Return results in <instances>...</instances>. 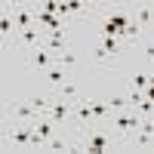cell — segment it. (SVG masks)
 <instances>
[{
    "label": "cell",
    "mask_w": 154,
    "mask_h": 154,
    "mask_svg": "<svg viewBox=\"0 0 154 154\" xmlns=\"http://www.w3.org/2000/svg\"><path fill=\"white\" fill-rule=\"evenodd\" d=\"M136 111L142 114V117H154V99L142 96V99H139V105H136Z\"/></svg>",
    "instance_id": "cell-11"
},
{
    "label": "cell",
    "mask_w": 154,
    "mask_h": 154,
    "mask_svg": "<svg viewBox=\"0 0 154 154\" xmlns=\"http://www.w3.org/2000/svg\"><path fill=\"white\" fill-rule=\"evenodd\" d=\"M19 28H16V19H9V12H3V16H0V34H16Z\"/></svg>",
    "instance_id": "cell-12"
},
{
    "label": "cell",
    "mask_w": 154,
    "mask_h": 154,
    "mask_svg": "<svg viewBox=\"0 0 154 154\" xmlns=\"http://www.w3.org/2000/svg\"><path fill=\"white\" fill-rule=\"evenodd\" d=\"M114 53H120L117 37H102V43L96 46V59L99 62H108V59H114Z\"/></svg>",
    "instance_id": "cell-8"
},
{
    "label": "cell",
    "mask_w": 154,
    "mask_h": 154,
    "mask_svg": "<svg viewBox=\"0 0 154 154\" xmlns=\"http://www.w3.org/2000/svg\"><path fill=\"white\" fill-rule=\"evenodd\" d=\"M145 56H148V59L154 62V43H148V46H145Z\"/></svg>",
    "instance_id": "cell-20"
},
{
    "label": "cell",
    "mask_w": 154,
    "mask_h": 154,
    "mask_svg": "<svg viewBox=\"0 0 154 154\" xmlns=\"http://www.w3.org/2000/svg\"><path fill=\"white\" fill-rule=\"evenodd\" d=\"M74 151H89V154L111 151V133L102 126H86L80 130V142H74Z\"/></svg>",
    "instance_id": "cell-1"
},
{
    "label": "cell",
    "mask_w": 154,
    "mask_h": 154,
    "mask_svg": "<svg viewBox=\"0 0 154 154\" xmlns=\"http://www.w3.org/2000/svg\"><path fill=\"white\" fill-rule=\"evenodd\" d=\"M130 105H133V102L123 99V96H111V99H108V108H111V111H126Z\"/></svg>",
    "instance_id": "cell-14"
},
{
    "label": "cell",
    "mask_w": 154,
    "mask_h": 154,
    "mask_svg": "<svg viewBox=\"0 0 154 154\" xmlns=\"http://www.w3.org/2000/svg\"><path fill=\"white\" fill-rule=\"evenodd\" d=\"M148 86H151V80H148V74H136V77H133V89H139V93H145Z\"/></svg>",
    "instance_id": "cell-17"
},
{
    "label": "cell",
    "mask_w": 154,
    "mask_h": 154,
    "mask_svg": "<svg viewBox=\"0 0 154 154\" xmlns=\"http://www.w3.org/2000/svg\"><path fill=\"white\" fill-rule=\"evenodd\" d=\"M56 62H59V65H65V68H74L77 62H80V59H77V53H71V49H65V53H62V56H59Z\"/></svg>",
    "instance_id": "cell-16"
},
{
    "label": "cell",
    "mask_w": 154,
    "mask_h": 154,
    "mask_svg": "<svg viewBox=\"0 0 154 154\" xmlns=\"http://www.w3.org/2000/svg\"><path fill=\"white\" fill-rule=\"evenodd\" d=\"M130 145H136V148H148V145H154V117H145L142 123H139V130L133 133Z\"/></svg>",
    "instance_id": "cell-3"
},
{
    "label": "cell",
    "mask_w": 154,
    "mask_h": 154,
    "mask_svg": "<svg viewBox=\"0 0 154 154\" xmlns=\"http://www.w3.org/2000/svg\"><path fill=\"white\" fill-rule=\"evenodd\" d=\"M74 117L80 120V123H86V126H93V120H96V114H93V99H77Z\"/></svg>",
    "instance_id": "cell-6"
},
{
    "label": "cell",
    "mask_w": 154,
    "mask_h": 154,
    "mask_svg": "<svg viewBox=\"0 0 154 154\" xmlns=\"http://www.w3.org/2000/svg\"><path fill=\"white\" fill-rule=\"evenodd\" d=\"M37 114H40V111H37V105L31 99H25V102H19V105L12 108V117H16L19 123H28V126L37 123Z\"/></svg>",
    "instance_id": "cell-4"
},
{
    "label": "cell",
    "mask_w": 154,
    "mask_h": 154,
    "mask_svg": "<svg viewBox=\"0 0 154 154\" xmlns=\"http://www.w3.org/2000/svg\"><path fill=\"white\" fill-rule=\"evenodd\" d=\"M28 59H31V65H37V68H53L56 65V56L49 53V49H43V46H34V49H28Z\"/></svg>",
    "instance_id": "cell-7"
},
{
    "label": "cell",
    "mask_w": 154,
    "mask_h": 154,
    "mask_svg": "<svg viewBox=\"0 0 154 154\" xmlns=\"http://www.w3.org/2000/svg\"><path fill=\"white\" fill-rule=\"evenodd\" d=\"M59 96L62 99H77V83L74 80H65V83L59 86Z\"/></svg>",
    "instance_id": "cell-15"
},
{
    "label": "cell",
    "mask_w": 154,
    "mask_h": 154,
    "mask_svg": "<svg viewBox=\"0 0 154 154\" xmlns=\"http://www.w3.org/2000/svg\"><path fill=\"white\" fill-rule=\"evenodd\" d=\"M142 120H145V117H142L139 111H111V126H114L117 133H123V136H133Z\"/></svg>",
    "instance_id": "cell-2"
},
{
    "label": "cell",
    "mask_w": 154,
    "mask_h": 154,
    "mask_svg": "<svg viewBox=\"0 0 154 154\" xmlns=\"http://www.w3.org/2000/svg\"><path fill=\"white\" fill-rule=\"evenodd\" d=\"M71 111H74V105H71V102L68 99H53V105H49V111H46V117H53L56 123H65L68 117H71Z\"/></svg>",
    "instance_id": "cell-5"
},
{
    "label": "cell",
    "mask_w": 154,
    "mask_h": 154,
    "mask_svg": "<svg viewBox=\"0 0 154 154\" xmlns=\"http://www.w3.org/2000/svg\"><path fill=\"white\" fill-rule=\"evenodd\" d=\"M46 83H49V86H62V83H65V74H62V65H59V62H56L53 68H46Z\"/></svg>",
    "instance_id": "cell-10"
},
{
    "label": "cell",
    "mask_w": 154,
    "mask_h": 154,
    "mask_svg": "<svg viewBox=\"0 0 154 154\" xmlns=\"http://www.w3.org/2000/svg\"><path fill=\"white\" fill-rule=\"evenodd\" d=\"M93 114H96V117H111L108 102H105V105H102V102H93Z\"/></svg>",
    "instance_id": "cell-18"
},
{
    "label": "cell",
    "mask_w": 154,
    "mask_h": 154,
    "mask_svg": "<svg viewBox=\"0 0 154 154\" xmlns=\"http://www.w3.org/2000/svg\"><path fill=\"white\" fill-rule=\"evenodd\" d=\"M34 133H37V136H43L46 142H49V139L56 136V120H53V117H37V123H34Z\"/></svg>",
    "instance_id": "cell-9"
},
{
    "label": "cell",
    "mask_w": 154,
    "mask_h": 154,
    "mask_svg": "<svg viewBox=\"0 0 154 154\" xmlns=\"http://www.w3.org/2000/svg\"><path fill=\"white\" fill-rule=\"evenodd\" d=\"M83 9H86V3H80V0H68V12H71V16H80Z\"/></svg>",
    "instance_id": "cell-19"
},
{
    "label": "cell",
    "mask_w": 154,
    "mask_h": 154,
    "mask_svg": "<svg viewBox=\"0 0 154 154\" xmlns=\"http://www.w3.org/2000/svg\"><path fill=\"white\" fill-rule=\"evenodd\" d=\"M151 19H154V6H142L136 12V25L142 28V25H151Z\"/></svg>",
    "instance_id": "cell-13"
}]
</instances>
